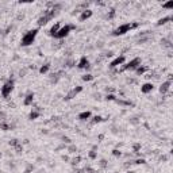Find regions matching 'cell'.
Instances as JSON below:
<instances>
[{
  "instance_id": "cell-27",
  "label": "cell",
  "mask_w": 173,
  "mask_h": 173,
  "mask_svg": "<svg viewBox=\"0 0 173 173\" xmlns=\"http://www.w3.org/2000/svg\"><path fill=\"white\" fill-rule=\"evenodd\" d=\"M114 16H115V10H111V12L107 15V18H108V19H111V18H114Z\"/></svg>"
},
{
  "instance_id": "cell-19",
  "label": "cell",
  "mask_w": 173,
  "mask_h": 173,
  "mask_svg": "<svg viewBox=\"0 0 173 173\" xmlns=\"http://www.w3.org/2000/svg\"><path fill=\"white\" fill-rule=\"evenodd\" d=\"M39 115H41V114H39L38 111H31L30 115H28V119H30V120H34V119H37Z\"/></svg>"
},
{
  "instance_id": "cell-20",
  "label": "cell",
  "mask_w": 173,
  "mask_h": 173,
  "mask_svg": "<svg viewBox=\"0 0 173 173\" xmlns=\"http://www.w3.org/2000/svg\"><path fill=\"white\" fill-rule=\"evenodd\" d=\"M81 78H83V81H92V80H93V76L88 73V74H84Z\"/></svg>"
},
{
  "instance_id": "cell-26",
  "label": "cell",
  "mask_w": 173,
  "mask_h": 173,
  "mask_svg": "<svg viewBox=\"0 0 173 173\" xmlns=\"http://www.w3.org/2000/svg\"><path fill=\"white\" fill-rule=\"evenodd\" d=\"M107 100H116V96L115 95H107Z\"/></svg>"
},
{
  "instance_id": "cell-21",
  "label": "cell",
  "mask_w": 173,
  "mask_h": 173,
  "mask_svg": "<svg viewBox=\"0 0 173 173\" xmlns=\"http://www.w3.org/2000/svg\"><path fill=\"white\" fill-rule=\"evenodd\" d=\"M162 8H166V10H170V8H173V1L164 3V4H162Z\"/></svg>"
},
{
  "instance_id": "cell-7",
  "label": "cell",
  "mask_w": 173,
  "mask_h": 173,
  "mask_svg": "<svg viewBox=\"0 0 173 173\" xmlns=\"http://www.w3.org/2000/svg\"><path fill=\"white\" fill-rule=\"evenodd\" d=\"M89 61H88V58L84 56V57H81L80 58V61H78V64H77V68L78 69H89Z\"/></svg>"
},
{
  "instance_id": "cell-30",
  "label": "cell",
  "mask_w": 173,
  "mask_h": 173,
  "mask_svg": "<svg viewBox=\"0 0 173 173\" xmlns=\"http://www.w3.org/2000/svg\"><path fill=\"white\" fill-rule=\"evenodd\" d=\"M0 119H1V120H6V114L3 111H0Z\"/></svg>"
},
{
  "instance_id": "cell-13",
  "label": "cell",
  "mask_w": 173,
  "mask_h": 173,
  "mask_svg": "<svg viewBox=\"0 0 173 173\" xmlns=\"http://www.w3.org/2000/svg\"><path fill=\"white\" fill-rule=\"evenodd\" d=\"M60 28H61V26H60V23H56V24H54V26H53V27H51L50 30H49V35H51V37H54V35H56V34L58 33V30H60Z\"/></svg>"
},
{
  "instance_id": "cell-16",
  "label": "cell",
  "mask_w": 173,
  "mask_h": 173,
  "mask_svg": "<svg viewBox=\"0 0 173 173\" xmlns=\"http://www.w3.org/2000/svg\"><path fill=\"white\" fill-rule=\"evenodd\" d=\"M49 69H50V64H45V65H42V66L39 68V73L41 74H45V73L49 72Z\"/></svg>"
},
{
  "instance_id": "cell-3",
  "label": "cell",
  "mask_w": 173,
  "mask_h": 173,
  "mask_svg": "<svg viewBox=\"0 0 173 173\" xmlns=\"http://www.w3.org/2000/svg\"><path fill=\"white\" fill-rule=\"evenodd\" d=\"M14 87H15V81H14V78H8L6 83L3 84V87H1V96L7 99L8 96L11 95V92L14 91Z\"/></svg>"
},
{
  "instance_id": "cell-2",
  "label": "cell",
  "mask_w": 173,
  "mask_h": 173,
  "mask_svg": "<svg viewBox=\"0 0 173 173\" xmlns=\"http://www.w3.org/2000/svg\"><path fill=\"white\" fill-rule=\"evenodd\" d=\"M39 28H33V30H30L27 33L24 34L22 37V41H20V45L22 46H30L33 45V42L35 41V37H37V34H38Z\"/></svg>"
},
{
  "instance_id": "cell-11",
  "label": "cell",
  "mask_w": 173,
  "mask_h": 173,
  "mask_svg": "<svg viewBox=\"0 0 173 173\" xmlns=\"http://www.w3.org/2000/svg\"><path fill=\"white\" fill-rule=\"evenodd\" d=\"M170 85H172V81H170V80H168V81H165V83H162L161 87H160V92H161L162 95H165L168 91H169Z\"/></svg>"
},
{
  "instance_id": "cell-18",
  "label": "cell",
  "mask_w": 173,
  "mask_h": 173,
  "mask_svg": "<svg viewBox=\"0 0 173 173\" xmlns=\"http://www.w3.org/2000/svg\"><path fill=\"white\" fill-rule=\"evenodd\" d=\"M146 70H147V68H146V66H143V65H142V66H141V65H139V66H138V68H137V69H135V73H137L138 76H139V74H141V76H142V74H143V73L146 72Z\"/></svg>"
},
{
  "instance_id": "cell-15",
  "label": "cell",
  "mask_w": 173,
  "mask_h": 173,
  "mask_svg": "<svg viewBox=\"0 0 173 173\" xmlns=\"http://www.w3.org/2000/svg\"><path fill=\"white\" fill-rule=\"evenodd\" d=\"M14 126L12 124H8V123H4V122H0V130L3 131H8V130H12Z\"/></svg>"
},
{
  "instance_id": "cell-4",
  "label": "cell",
  "mask_w": 173,
  "mask_h": 173,
  "mask_svg": "<svg viewBox=\"0 0 173 173\" xmlns=\"http://www.w3.org/2000/svg\"><path fill=\"white\" fill-rule=\"evenodd\" d=\"M74 28H76V24H65V26H62V27L58 30V33L54 35V38H57V39L65 38L68 34L70 33L72 30H74Z\"/></svg>"
},
{
  "instance_id": "cell-29",
  "label": "cell",
  "mask_w": 173,
  "mask_h": 173,
  "mask_svg": "<svg viewBox=\"0 0 173 173\" xmlns=\"http://www.w3.org/2000/svg\"><path fill=\"white\" fill-rule=\"evenodd\" d=\"M89 157H91V158H96V157H97V154L92 150V151H89Z\"/></svg>"
},
{
  "instance_id": "cell-31",
  "label": "cell",
  "mask_w": 173,
  "mask_h": 173,
  "mask_svg": "<svg viewBox=\"0 0 173 173\" xmlns=\"http://www.w3.org/2000/svg\"><path fill=\"white\" fill-rule=\"evenodd\" d=\"M139 147H141L139 143H135V145H134V151H138V150H139Z\"/></svg>"
},
{
  "instance_id": "cell-1",
  "label": "cell",
  "mask_w": 173,
  "mask_h": 173,
  "mask_svg": "<svg viewBox=\"0 0 173 173\" xmlns=\"http://www.w3.org/2000/svg\"><path fill=\"white\" fill-rule=\"evenodd\" d=\"M139 26L138 23H124V24H120L119 27H116L114 31H112V35L114 37H119V35H124L126 33H128L131 28H137Z\"/></svg>"
},
{
  "instance_id": "cell-10",
  "label": "cell",
  "mask_w": 173,
  "mask_h": 173,
  "mask_svg": "<svg viewBox=\"0 0 173 173\" xmlns=\"http://www.w3.org/2000/svg\"><path fill=\"white\" fill-rule=\"evenodd\" d=\"M153 89H154V85L151 83H145L141 87V92H142V93H150Z\"/></svg>"
},
{
  "instance_id": "cell-6",
  "label": "cell",
  "mask_w": 173,
  "mask_h": 173,
  "mask_svg": "<svg viewBox=\"0 0 173 173\" xmlns=\"http://www.w3.org/2000/svg\"><path fill=\"white\" fill-rule=\"evenodd\" d=\"M81 91H83V87H80V85H78V87H76V88H73V89L70 91L66 96H65V100H72L73 97H76V95H77V93H80Z\"/></svg>"
},
{
  "instance_id": "cell-9",
  "label": "cell",
  "mask_w": 173,
  "mask_h": 173,
  "mask_svg": "<svg viewBox=\"0 0 173 173\" xmlns=\"http://www.w3.org/2000/svg\"><path fill=\"white\" fill-rule=\"evenodd\" d=\"M92 10H84V11H81V15L78 16V20L80 22H85L87 19H89L91 16H92Z\"/></svg>"
},
{
  "instance_id": "cell-12",
  "label": "cell",
  "mask_w": 173,
  "mask_h": 173,
  "mask_svg": "<svg viewBox=\"0 0 173 173\" xmlns=\"http://www.w3.org/2000/svg\"><path fill=\"white\" fill-rule=\"evenodd\" d=\"M34 101V93L33 92H30V93H27L26 95V97H24V100H23V106H31Z\"/></svg>"
},
{
  "instance_id": "cell-8",
  "label": "cell",
  "mask_w": 173,
  "mask_h": 173,
  "mask_svg": "<svg viewBox=\"0 0 173 173\" xmlns=\"http://www.w3.org/2000/svg\"><path fill=\"white\" fill-rule=\"evenodd\" d=\"M126 61V57L123 56H119V57H116L114 61L110 64V68H116V66H119V65H123V62Z\"/></svg>"
},
{
  "instance_id": "cell-17",
  "label": "cell",
  "mask_w": 173,
  "mask_h": 173,
  "mask_svg": "<svg viewBox=\"0 0 173 173\" xmlns=\"http://www.w3.org/2000/svg\"><path fill=\"white\" fill-rule=\"evenodd\" d=\"M172 20V16H166V18H162V19H160L158 22H157V24L158 26H162V24H166L168 22H170Z\"/></svg>"
},
{
  "instance_id": "cell-24",
  "label": "cell",
  "mask_w": 173,
  "mask_h": 173,
  "mask_svg": "<svg viewBox=\"0 0 173 173\" xmlns=\"http://www.w3.org/2000/svg\"><path fill=\"white\" fill-rule=\"evenodd\" d=\"M73 64H74V61H73V60H68V61L65 62V65H66L68 68H72V66H73Z\"/></svg>"
},
{
  "instance_id": "cell-14",
  "label": "cell",
  "mask_w": 173,
  "mask_h": 173,
  "mask_svg": "<svg viewBox=\"0 0 173 173\" xmlns=\"http://www.w3.org/2000/svg\"><path fill=\"white\" fill-rule=\"evenodd\" d=\"M91 118V111H84L81 114H78V119L80 120H87Z\"/></svg>"
},
{
  "instance_id": "cell-33",
  "label": "cell",
  "mask_w": 173,
  "mask_h": 173,
  "mask_svg": "<svg viewBox=\"0 0 173 173\" xmlns=\"http://www.w3.org/2000/svg\"><path fill=\"white\" fill-rule=\"evenodd\" d=\"M1 33H4V30H3V28H0V35H1Z\"/></svg>"
},
{
  "instance_id": "cell-23",
  "label": "cell",
  "mask_w": 173,
  "mask_h": 173,
  "mask_svg": "<svg viewBox=\"0 0 173 173\" xmlns=\"http://www.w3.org/2000/svg\"><path fill=\"white\" fill-rule=\"evenodd\" d=\"M15 150H16V153H22V150H23V146L20 145V143H18V145L15 146Z\"/></svg>"
},
{
  "instance_id": "cell-28",
  "label": "cell",
  "mask_w": 173,
  "mask_h": 173,
  "mask_svg": "<svg viewBox=\"0 0 173 173\" xmlns=\"http://www.w3.org/2000/svg\"><path fill=\"white\" fill-rule=\"evenodd\" d=\"M112 154H114L115 157H120V154H122V153H120L119 150H116V149H115V150H112Z\"/></svg>"
},
{
  "instance_id": "cell-22",
  "label": "cell",
  "mask_w": 173,
  "mask_h": 173,
  "mask_svg": "<svg viewBox=\"0 0 173 173\" xmlns=\"http://www.w3.org/2000/svg\"><path fill=\"white\" fill-rule=\"evenodd\" d=\"M99 122H103V118L97 116V115H96V116H93V119H92V123L95 124V123H99Z\"/></svg>"
},
{
  "instance_id": "cell-5",
  "label": "cell",
  "mask_w": 173,
  "mask_h": 173,
  "mask_svg": "<svg viewBox=\"0 0 173 173\" xmlns=\"http://www.w3.org/2000/svg\"><path fill=\"white\" fill-rule=\"evenodd\" d=\"M141 65V58H134V60H131V61H128L127 64H124L120 69H119V72H124V70H135L137 68Z\"/></svg>"
},
{
  "instance_id": "cell-32",
  "label": "cell",
  "mask_w": 173,
  "mask_h": 173,
  "mask_svg": "<svg viewBox=\"0 0 173 173\" xmlns=\"http://www.w3.org/2000/svg\"><path fill=\"white\" fill-rule=\"evenodd\" d=\"M78 161H80V157H77V158H74V160L72 161V164H73V165H76V164H78Z\"/></svg>"
},
{
  "instance_id": "cell-25",
  "label": "cell",
  "mask_w": 173,
  "mask_h": 173,
  "mask_svg": "<svg viewBox=\"0 0 173 173\" xmlns=\"http://www.w3.org/2000/svg\"><path fill=\"white\" fill-rule=\"evenodd\" d=\"M18 143H19V141H18V139H11V141H10V145L14 146V147H15Z\"/></svg>"
}]
</instances>
